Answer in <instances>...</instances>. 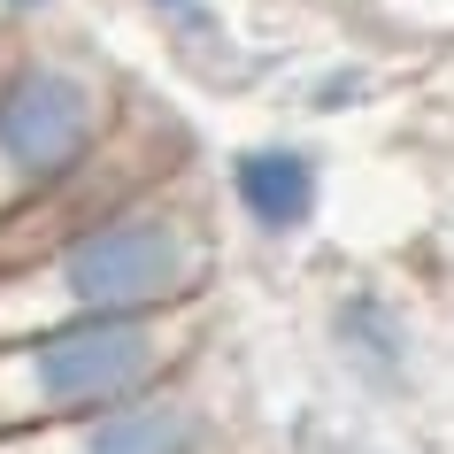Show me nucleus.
Here are the masks:
<instances>
[{
	"mask_svg": "<svg viewBox=\"0 0 454 454\" xmlns=\"http://www.w3.org/2000/svg\"><path fill=\"white\" fill-rule=\"evenodd\" d=\"M208 223L185 192L146 185L139 200L93 215L85 231L39 247L31 262L0 270V339L85 324V316H162V309H200L208 293Z\"/></svg>",
	"mask_w": 454,
	"mask_h": 454,
	"instance_id": "1",
	"label": "nucleus"
},
{
	"mask_svg": "<svg viewBox=\"0 0 454 454\" xmlns=\"http://www.w3.org/2000/svg\"><path fill=\"white\" fill-rule=\"evenodd\" d=\"M192 347H200V309L85 316V324L0 339V439L154 393V385L185 378Z\"/></svg>",
	"mask_w": 454,
	"mask_h": 454,
	"instance_id": "2",
	"label": "nucleus"
},
{
	"mask_svg": "<svg viewBox=\"0 0 454 454\" xmlns=\"http://www.w3.org/2000/svg\"><path fill=\"white\" fill-rule=\"evenodd\" d=\"M123 131L116 85L77 54H8L0 70V223Z\"/></svg>",
	"mask_w": 454,
	"mask_h": 454,
	"instance_id": "3",
	"label": "nucleus"
},
{
	"mask_svg": "<svg viewBox=\"0 0 454 454\" xmlns=\"http://www.w3.org/2000/svg\"><path fill=\"white\" fill-rule=\"evenodd\" d=\"M0 454H208V416L169 378L116 408H93V416H70L47 431H16V439H0Z\"/></svg>",
	"mask_w": 454,
	"mask_h": 454,
	"instance_id": "4",
	"label": "nucleus"
},
{
	"mask_svg": "<svg viewBox=\"0 0 454 454\" xmlns=\"http://www.w3.org/2000/svg\"><path fill=\"white\" fill-rule=\"evenodd\" d=\"M231 200H239V215L254 231L286 239L316 215V162L301 146H247L231 162Z\"/></svg>",
	"mask_w": 454,
	"mask_h": 454,
	"instance_id": "5",
	"label": "nucleus"
},
{
	"mask_svg": "<svg viewBox=\"0 0 454 454\" xmlns=\"http://www.w3.org/2000/svg\"><path fill=\"white\" fill-rule=\"evenodd\" d=\"M54 0H0V16H47Z\"/></svg>",
	"mask_w": 454,
	"mask_h": 454,
	"instance_id": "6",
	"label": "nucleus"
},
{
	"mask_svg": "<svg viewBox=\"0 0 454 454\" xmlns=\"http://www.w3.org/2000/svg\"><path fill=\"white\" fill-rule=\"evenodd\" d=\"M0 70H8V54H0Z\"/></svg>",
	"mask_w": 454,
	"mask_h": 454,
	"instance_id": "7",
	"label": "nucleus"
}]
</instances>
